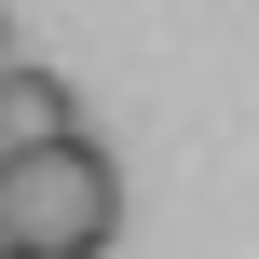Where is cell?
<instances>
[{
	"label": "cell",
	"mask_w": 259,
	"mask_h": 259,
	"mask_svg": "<svg viewBox=\"0 0 259 259\" xmlns=\"http://www.w3.org/2000/svg\"><path fill=\"white\" fill-rule=\"evenodd\" d=\"M0 55H14V14H0Z\"/></svg>",
	"instance_id": "3957f363"
},
{
	"label": "cell",
	"mask_w": 259,
	"mask_h": 259,
	"mask_svg": "<svg viewBox=\"0 0 259 259\" xmlns=\"http://www.w3.org/2000/svg\"><path fill=\"white\" fill-rule=\"evenodd\" d=\"M41 137H82V96H68V68L0 55V150H41Z\"/></svg>",
	"instance_id": "7a4b0ae2"
},
{
	"label": "cell",
	"mask_w": 259,
	"mask_h": 259,
	"mask_svg": "<svg viewBox=\"0 0 259 259\" xmlns=\"http://www.w3.org/2000/svg\"><path fill=\"white\" fill-rule=\"evenodd\" d=\"M109 232H123V164L96 137L0 150V246L14 259H109Z\"/></svg>",
	"instance_id": "6da1fadb"
},
{
	"label": "cell",
	"mask_w": 259,
	"mask_h": 259,
	"mask_svg": "<svg viewBox=\"0 0 259 259\" xmlns=\"http://www.w3.org/2000/svg\"><path fill=\"white\" fill-rule=\"evenodd\" d=\"M0 259H14V246H0Z\"/></svg>",
	"instance_id": "277c9868"
}]
</instances>
